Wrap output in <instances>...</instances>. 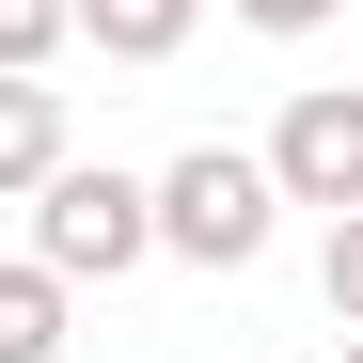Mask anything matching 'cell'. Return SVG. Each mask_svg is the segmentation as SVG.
Listing matches in <instances>:
<instances>
[{"instance_id":"6da1fadb","label":"cell","mask_w":363,"mask_h":363,"mask_svg":"<svg viewBox=\"0 0 363 363\" xmlns=\"http://www.w3.org/2000/svg\"><path fill=\"white\" fill-rule=\"evenodd\" d=\"M16 206H32V269H64V284H127V269L158 253L143 174H111V158H48Z\"/></svg>"},{"instance_id":"7a4b0ae2","label":"cell","mask_w":363,"mask_h":363,"mask_svg":"<svg viewBox=\"0 0 363 363\" xmlns=\"http://www.w3.org/2000/svg\"><path fill=\"white\" fill-rule=\"evenodd\" d=\"M143 206H158V253H190V269H253L269 221H284V190H269L253 143H190L174 174H143Z\"/></svg>"},{"instance_id":"3957f363","label":"cell","mask_w":363,"mask_h":363,"mask_svg":"<svg viewBox=\"0 0 363 363\" xmlns=\"http://www.w3.org/2000/svg\"><path fill=\"white\" fill-rule=\"evenodd\" d=\"M253 158H269L284 206H363V79H300Z\"/></svg>"},{"instance_id":"277c9868","label":"cell","mask_w":363,"mask_h":363,"mask_svg":"<svg viewBox=\"0 0 363 363\" xmlns=\"http://www.w3.org/2000/svg\"><path fill=\"white\" fill-rule=\"evenodd\" d=\"M190 16H206V0H64V32L111 48V64H174V48H190Z\"/></svg>"},{"instance_id":"5b68a950","label":"cell","mask_w":363,"mask_h":363,"mask_svg":"<svg viewBox=\"0 0 363 363\" xmlns=\"http://www.w3.org/2000/svg\"><path fill=\"white\" fill-rule=\"evenodd\" d=\"M64 158V79H0V206Z\"/></svg>"},{"instance_id":"8992f818","label":"cell","mask_w":363,"mask_h":363,"mask_svg":"<svg viewBox=\"0 0 363 363\" xmlns=\"http://www.w3.org/2000/svg\"><path fill=\"white\" fill-rule=\"evenodd\" d=\"M64 300H79L64 269H32V253L0 269V363H64Z\"/></svg>"},{"instance_id":"52a82bcc","label":"cell","mask_w":363,"mask_h":363,"mask_svg":"<svg viewBox=\"0 0 363 363\" xmlns=\"http://www.w3.org/2000/svg\"><path fill=\"white\" fill-rule=\"evenodd\" d=\"M64 0H0V79H48V64H64Z\"/></svg>"},{"instance_id":"ba28073f","label":"cell","mask_w":363,"mask_h":363,"mask_svg":"<svg viewBox=\"0 0 363 363\" xmlns=\"http://www.w3.org/2000/svg\"><path fill=\"white\" fill-rule=\"evenodd\" d=\"M316 300L363 332V206H332V253H316Z\"/></svg>"},{"instance_id":"9c48e42d","label":"cell","mask_w":363,"mask_h":363,"mask_svg":"<svg viewBox=\"0 0 363 363\" xmlns=\"http://www.w3.org/2000/svg\"><path fill=\"white\" fill-rule=\"evenodd\" d=\"M253 32H316V16H347V0H237Z\"/></svg>"},{"instance_id":"30bf717a","label":"cell","mask_w":363,"mask_h":363,"mask_svg":"<svg viewBox=\"0 0 363 363\" xmlns=\"http://www.w3.org/2000/svg\"><path fill=\"white\" fill-rule=\"evenodd\" d=\"M332 363H363V332H347V347H332Z\"/></svg>"}]
</instances>
